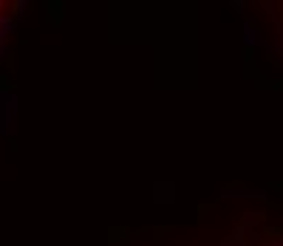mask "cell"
I'll list each match as a JSON object with an SVG mask.
<instances>
[{
    "instance_id": "obj_2",
    "label": "cell",
    "mask_w": 283,
    "mask_h": 246,
    "mask_svg": "<svg viewBox=\"0 0 283 246\" xmlns=\"http://www.w3.org/2000/svg\"><path fill=\"white\" fill-rule=\"evenodd\" d=\"M281 46H283V32H281Z\"/></svg>"
},
{
    "instance_id": "obj_1",
    "label": "cell",
    "mask_w": 283,
    "mask_h": 246,
    "mask_svg": "<svg viewBox=\"0 0 283 246\" xmlns=\"http://www.w3.org/2000/svg\"><path fill=\"white\" fill-rule=\"evenodd\" d=\"M266 246H283V241H275V244H266Z\"/></svg>"
}]
</instances>
